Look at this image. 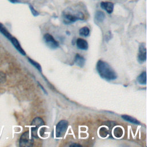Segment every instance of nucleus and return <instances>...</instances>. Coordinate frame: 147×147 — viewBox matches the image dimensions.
I'll return each instance as SVG.
<instances>
[{
  "mask_svg": "<svg viewBox=\"0 0 147 147\" xmlns=\"http://www.w3.org/2000/svg\"><path fill=\"white\" fill-rule=\"evenodd\" d=\"M96 69L99 76L106 80H113L117 78V73L113 68L107 62L102 60L98 61Z\"/></svg>",
  "mask_w": 147,
  "mask_h": 147,
  "instance_id": "f257e3e1",
  "label": "nucleus"
},
{
  "mask_svg": "<svg viewBox=\"0 0 147 147\" xmlns=\"http://www.w3.org/2000/svg\"><path fill=\"white\" fill-rule=\"evenodd\" d=\"M68 122L67 121L63 119L59 121L56 126V137L57 138L63 137L68 128Z\"/></svg>",
  "mask_w": 147,
  "mask_h": 147,
  "instance_id": "f03ea898",
  "label": "nucleus"
},
{
  "mask_svg": "<svg viewBox=\"0 0 147 147\" xmlns=\"http://www.w3.org/2000/svg\"><path fill=\"white\" fill-rule=\"evenodd\" d=\"M84 16L82 13L79 12L76 15H73L71 14H64L63 15V21L65 24H70L76 22L78 20H83Z\"/></svg>",
  "mask_w": 147,
  "mask_h": 147,
  "instance_id": "7ed1b4c3",
  "label": "nucleus"
},
{
  "mask_svg": "<svg viewBox=\"0 0 147 147\" xmlns=\"http://www.w3.org/2000/svg\"><path fill=\"white\" fill-rule=\"evenodd\" d=\"M33 144V140L30 137L29 131L24 132L20 139V146L22 147L32 146Z\"/></svg>",
  "mask_w": 147,
  "mask_h": 147,
  "instance_id": "20e7f679",
  "label": "nucleus"
},
{
  "mask_svg": "<svg viewBox=\"0 0 147 147\" xmlns=\"http://www.w3.org/2000/svg\"><path fill=\"white\" fill-rule=\"evenodd\" d=\"M45 124L42 118L40 117H36L33 119L32 122V136L34 138H38L37 130L39 127L43 126Z\"/></svg>",
  "mask_w": 147,
  "mask_h": 147,
  "instance_id": "39448f33",
  "label": "nucleus"
},
{
  "mask_svg": "<svg viewBox=\"0 0 147 147\" xmlns=\"http://www.w3.org/2000/svg\"><path fill=\"white\" fill-rule=\"evenodd\" d=\"M44 40L47 45L51 49H56L59 46V42L55 40L51 34L49 33H46L44 35Z\"/></svg>",
  "mask_w": 147,
  "mask_h": 147,
  "instance_id": "423d86ee",
  "label": "nucleus"
},
{
  "mask_svg": "<svg viewBox=\"0 0 147 147\" xmlns=\"http://www.w3.org/2000/svg\"><path fill=\"white\" fill-rule=\"evenodd\" d=\"M137 58L140 63H143L146 60V49L144 44H141L139 47Z\"/></svg>",
  "mask_w": 147,
  "mask_h": 147,
  "instance_id": "0eeeda50",
  "label": "nucleus"
},
{
  "mask_svg": "<svg viewBox=\"0 0 147 147\" xmlns=\"http://www.w3.org/2000/svg\"><path fill=\"white\" fill-rule=\"evenodd\" d=\"M100 6L102 9L106 10V11L108 14H111L113 11L114 9V3L111 2H101L100 3Z\"/></svg>",
  "mask_w": 147,
  "mask_h": 147,
  "instance_id": "6e6552de",
  "label": "nucleus"
},
{
  "mask_svg": "<svg viewBox=\"0 0 147 147\" xmlns=\"http://www.w3.org/2000/svg\"><path fill=\"white\" fill-rule=\"evenodd\" d=\"M77 48L81 50H87L88 48V44L86 40L82 38H79L76 40Z\"/></svg>",
  "mask_w": 147,
  "mask_h": 147,
  "instance_id": "1a4fd4ad",
  "label": "nucleus"
},
{
  "mask_svg": "<svg viewBox=\"0 0 147 147\" xmlns=\"http://www.w3.org/2000/svg\"><path fill=\"white\" fill-rule=\"evenodd\" d=\"M85 59L83 56H81L80 54H76L75 58H74V63H75V64L80 67V68H83L85 64Z\"/></svg>",
  "mask_w": 147,
  "mask_h": 147,
  "instance_id": "9d476101",
  "label": "nucleus"
},
{
  "mask_svg": "<svg viewBox=\"0 0 147 147\" xmlns=\"http://www.w3.org/2000/svg\"><path fill=\"white\" fill-rule=\"evenodd\" d=\"M10 41L11 42V43L13 44V45H14V47L16 48V49H17L21 54H22V55H24V56H25V55H26V53H25L24 50L22 48V47H21V46L20 42H18V41L17 40V38H16L15 37H14L13 36V37L10 38Z\"/></svg>",
  "mask_w": 147,
  "mask_h": 147,
  "instance_id": "9b49d317",
  "label": "nucleus"
},
{
  "mask_svg": "<svg viewBox=\"0 0 147 147\" xmlns=\"http://www.w3.org/2000/svg\"><path fill=\"white\" fill-rule=\"evenodd\" d=\"M121 118L123 119H124L127 122H129L130 123H132L133 124H135V125H140V122L137 119H136V118H134L131 116H129L128 115H126V114L122 115Z\"/></svg>",
  "mask_w": 147,
  "mask_h": 147,
  "instance_id": "f8f14e48",
  "label": "nucleus"
},
{
  "mask_svg": "<svg viewBox=\"0 0 147 147\" xmlns=\"http://www.w3.org/2000/svg\"><path fill=\"white\" fill-rule=\"evenodd\" d=\"M105 18V13L100 10H98L96 12L95 14V20L98 22H102Z\"/></svg>",
  "mask_w": 147,
  "mask_h": 147,
  "instance_id": "ddd939ff",
  "label": "nucleus"
},
{
  "mask_svg": "<svg viewBox=\"0 0 147 147\" xmlns=\"http://www.w3.org/2000/svg\"><path fill=\"white\" fill-rule=\"evenodd\" d=\"M137 80L140 84H146V74L144 71L142 72L137 78Z\"/></svg>",
  "mask_w": 147,
  "mask_h": 147,
  "instance_id": "4468645a",
  "label": "nucleus"
},
{
  "mask_svg": "<svg viewBox=\"0 0 147 147\" xmlns=\"http://www.w3.org/2000/svg\"><path fill=\"white\" fill-rule=\"evenodd\" d=\"M0 32L2 34H3L9 40H10V38L13 37L10 34V33L9 32V31L6 29V28L4 26V25L1 23H0Z\"/></svg>",
  "mask_w": 147,
  "mask_h": 147,
  "instance_id": "2eb2a0df",
  "label": "nucleus"
},
{
  "mask_svg": "<svg viewBox=\"0 0 147 147\" xmlns=\"http://www.w3.org/2000/svg\"><path fill=\"white\" fill-rule=\"evenodd\" d=\"M90 34V29L87 26H83L79 29V34L82 36L87 37Z\"/></svg>",
  "mask_w": 147,
  "mask_h": 147,
  "instance_id": "dca6fc26",
  "label": "nucleus"
},
{
  "mask_svg": "<svg viewBox=\"0 0 147 147\" xmlns=\"http://www.w3.org/2000/svg\"><path fill=\"white\" fill-rule=\"evenodd\" d=\"M28 61H29V63H30V64H31L32 65H33L38 71H39V72H42V68H41V66L40 65V64L38 63H37V62H36V61H34L33 60H32V59H30V58H29V57H28Z\"/></svg>",
  "mask_w": 147,
  "mask_h": 147,
  "instance_id": "f3484780",
  "label": "nucleus"
},
{
  "mask_svg": "<svg viewBox=\"0 0 147 147\" xmlns=\"http://www.w3.org/2000/svg\"><path fill=\"white\" fill-rule=\"evenodd\" d=\"M29 8H30V11H31L32 14H33L34 16H37L39 15V13L34 8V7H33L32 5H29Z\"/></svg>",
  "mask_w": 147,
  "mask_h": 147,
  "instance_id": "a211bd4d",
  "label": "nucleus"
},
{
  "mask_svg": "<svg viewBox=\"0 0 147 147\" xmlns=\"http://www.w3.org/2000/svg\"><path fill=\"white\" fill-rule=\"evenodd\" d=\"M38 85L40 86V88H41V89L43 90V91L44 92V93H45V94H47V91H45V90L44 89V88L43 87V86H42V85H41V84H40V83L39 82H38Z\"/></svg>",
  "mask_w": 147,
  "mask_h": 147,
  "instance_id": "6ab92c4d",
  "label": "nucleus"
},
{
  "mask_svg": "<svg viewBox=\"0 0 147 147\" xmlns=\"http://www.w3.org/2000/svg\"><path fill=\"white\" fill-rule=\"evenodd\" d=\"M70 146H82V145L79 144H72L70 145Z\"/></svg>",
  "mask_w": 147,
  "mask_h": 147,
  "instance_id": "aec40b11",
  "label": "nucleus"
},
{
  "mask_svg": "<svg viewBox=\"0 0 147 147\" xmlns=\"http://www.w3.org/2000/svg\"><path fill=\"white\" fill-rule=\"evenodd\" d=\"M9 1L10 2H11V3H14L19 2V1H18V0H9Z\"/></svg>",
  "mask_w": 147,
  "mask_h": 147,
  "instance_id": "412c9836",
  "label": "nucleus"
}]
</instances>
